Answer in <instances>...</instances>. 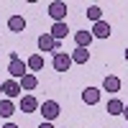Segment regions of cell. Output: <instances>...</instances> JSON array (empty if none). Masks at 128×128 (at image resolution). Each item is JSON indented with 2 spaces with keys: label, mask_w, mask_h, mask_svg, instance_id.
Returning a JSON list of instances; mask_svg holds the SVG:
<instances>
[{
  "label": "cell",
  "mask_w": 128,
  "mask_h": 128,
  "mask_svg": "<svg viewBox=\"0 0 128 128\" xmlns=\"http://www.w3.org/2000/svg\"><path fill=\"white\" fill-rule=\"evenodd\" d=\"M38 110H41V115H44V120H46V123L56 120V118H59V113H62V108H59V102H56V100H44Z\"/></svg>",
  "instance_id": "cell-1"
},
{
  "label": "cell",
  "mask_w": 128,
  "mask_h": 128,
  "mask_svg": "<svg viewBox=\"0 0 128 128\" xmlns=\"http://www.w3.org/2000/svg\"><path fill=\"white\" fill-rule=\"evenodd\" d=\"M46 13L54 18V23H62V20H67V3H62V0H54V3H49Z\"/></svg>",
  "instance_id": "cell-2"
},
{
  "label": "cell",
  "mask_w": 128,
  "mask_h": 128,
  "mask_svg": "<svg viewBox=\"0 0 128 128\" xmlns=\"http://www.w3.org/2000/svg\"><path fill=\"white\" fill-rule=\"evenodd\" d=\"M38 49L41 51H54V54H59V51H62V41L51 38V34H41L38 36Z\"/></svg>",
  "instance_id": "cell-3"
},
{
  "label": "cell",
  "mask_w": 128,
  "mask_h": 128,
  "mask_svg": "<svg viewBox=\"0 0 128 128\" xmlns=\"http://www.w3.org/2000/svg\"><path fill=\"white\" fill-rule=\"evenodd\" d=\"M8 72H10V77H13V80H20V77H26V74H28V64L20 59V56H18V59H10Z\"/></svg>",
  "instance_id": "cell-4"
},
{
  "label": "cell",
  "mask_w": 128,
  "mask_h": 128,
  "mask_svg": "<svg viewBox=\"0 0 128 128\" xmlns=\"http://www.w3.org/2000/svg\"><path fill=\"white\" fill-rule=\"evenodd\" d=\"M51 67H54L56 72H69V67H72V56L64 54V51H59V54H54V59H51Z\"/></svg>",
  "instance_id": "cell-5"
},
{
  "label": "cell",
  "mask_w": 128,
  "mask_h": 128,
  "mask_svg": "<svg viewBox=\"0 0 128 128\" xmlns=\"http://www.w3.org/2000/svg\"><path fill=\"white\" fill-rule=\"evenodd\" d=\"M18 108H20V113H36L38 108H41V105L36 102V98H34V95H23V98H20V102H18Z\"/></svg>",
  "instance_id": "cell-6"
},
{
  "label": "cell",
  "mask_w": 128,
  "mask_h": 128,
  "mask_svg": "<svg viewBox=\"0 0 128 128\" xmlns=\"http://www.w3.org/2000/svg\"><path fill=\"white\" fill-rule=\"evenodd\" d=\"M3 92H5V98L10 100V98H18L23 90H20V82L18 80H5L3 82Z\"/></svg>",
  "instance_id": "cell-7"
},
{
  "label": "cell",
  "mask_w": 128,
  "mask_h": 128,
  "mask_svg": "<svg viewBox=\"0 0 128 128\" xmlns=\"http://www.w3.org/2000/svg\"><path fill=\"white\" fill-rule=\"evenodd\" d=\"M92 36L95 38H108L110 36V23L108 20H98V23L92 26Z\"/></svg>",
  "instance_id": "cell-8"
},
{
  "label": "cell",
  "mask_w": 128,
  "mask_h": 128,
  "mask_svg": "<svg viewBox=\"0 0 128 128\" xmlns=\"http://www.w3.org/2000/svg\"><path fill=\"white\" fill-rule=\"evenodd\" d=\"M92 31H77V34H74V44H77L80 49H87L90 44H92Z\"/></svg>",
  "instance_id": "cell-9"
},
{
  "label": "cell",
  "mask_w": 128,
  "mask_h": 128,
  "mask_svg": "<svg viewBox=\"0 0 128 128\" xmlns=\"http://www.w3.org/2000/svg\"><path fill=\"white\" fill-rule=\"evenodd\" d=\"M102 90H105V92H113V95L120 92V80L115 77V74H108V77L102 80Z\"/></svg>",
  "instance_id": "cell-10"
},
{
  "label": "cell",
  "mask_w": 128,
  "mask_h": 128,
  "mask_svg": "<svg viewBox=\"0 0 128 128\" xmlns=\"http://www.w3.org/2000/svg\"><path fill=\"white\" fill-rule=\"evenodd\" d=\"M82 100L87 102V105H98L100 102V90L98 87H84L82 90Z\"/></svg>",
  "instance_id": "cell-11"
},
{
  "label": "cell",
  "mask_w": 128,
  "mask_h": 128,
  "mask_svg": "<svg viewBox=\"0 0 128 128\" xmlns=\"http://www.w3.org/2000/svg\"><path fill=\"white\" fill-rule=\"evenodd\" d=\"M8 28L13 31V34L26 31V18H23V16H10V18H8Z\"/></svg>",
  "instance_id": "cell-12"
},
{
  "label": "cell",
  "mask_w": 128,
  "mask_h": 128,
  "mask_svg": "<svg viewBox=\"0 0 128 128\" xmlns=\"http://www.w3.org/2000/svg\"><path fill=\"white\" fill-rule=\"evenodd\" d=\"M20 82V90H23V92H31V90H36V84H38V80H36V74H26V77H20L18 80Z\"/></svg>",
  "instance_id": "cell-13"
},
{
  "label": "cell",
  "mask_w": 128,
  "mask_h": 128,
  "mask_svg": "<svg viewBox=\"0 0 128 128\" xmlns=\"http://www.w3.org/2000/svg\"><path fill=\"white\" fill-rule=\"evenodd\" d=\"M69 56H72V64H87V62H90V51L77 46V49H74Z\"/></svg>",
  "instance_id": "cell-14"
},
{
  "label": "cell",
  "mask_w": 128,
  "mask_h": 128,
  "mask_svg": "<svg viewBox=\"0 0 128 128\" xmlns=\"http://www.w3.org/2000/svg\"><path fill=\"white\" fill-rule=\"evenodd\" d=\"M67 20H62V23H54V26H51V31H49V34H51V38H56V41H62L64 36H67Z\"/></svg>",
  "instance_id": "cell-15"
},
{
  "label": "cell",
  "mask_w": 128,
  "mask_h": 128,
  "mask_svg": "<svg viewBox=\"0 0 128 128\" xmlns=\"http://www.w3.org/2000/svg\"><path fill=\"white\" fill-rule=\"evenodd\" d=\"M123 110H126L123 100H118V98L108 100V115H123Z\"/></svg>",
  "instance_id": "cell-16"
},
{
  "label": "cell",
  "mask_w": 128,
  "mask_h": 128,
  "mask_svg": "<svg viewBox=\"0 0 128 128\" xmlns=\"http://www.w3.org/2000/svg\"><path fill=\"white\" fill-rule=\"evenodd\" d=\"M26 64H28V72H38V69H44V56L41 54H31Z\"/></svg>",
  "instance_id": "cell-17"
},
{
  "label": "cell",
  "mask_w": 128,
  "mask_h": 128,
  "mask_svg": "<svg viewBox=\"0 0 128 128\" xmlns=\"http://www.w3.org/2000/svg\"><path fill=\"white\" fill-rule=\"evenodd\" d=\"M13 113H16L13 100H0V118H10Z\"/></svg>",
  "instance_id": "cell-18"
},
{
  "label": "cell",
  "mask_w": 128,
  "mask_h": 128,
  "mask_svg": "<svg viewBox=\"0 0 128 128\" xmlns=\"http://www.w3.org/2000/svg\"><path fill=\"white\" fill-rule=\"evenodd\" d=\"M87 18L95 20V23L102 20V8H100V5H90V8H87Z\"/></svg>",
  "instance_id": "cell-19"
},
{
  "label": "cell",
  "mask_w": 128,
  "mask_h": 128,
  "mask_svg": "<svg viewBox=\"0 0 128 128\" xmlns=\"http://www.w3.org/2000/svg\"><path fill=\"white\" fill-rule=\"evenodd\" d=\"M38 128H54V126H51V123H46V120H44V123H41Z\"/></svg>",
  "instance_id": "cell-20"
},
{
  "label": "cell",
  "mask_w": 128,
  "mask_h": 128,
  "mask_svg": "<svg viewBox=\"0 0 128 128\" xmlns=\"http://www.w3.org/2000/svg\"><path fill=\"white\" fill-rule=\"evenodd\" d=\"M3 128H18V126H16V123H5Z\"/></svg>",
  "instance_id": "cell-21"
},
{
  "label": "cell",
  "mask_w": 128,
  "mask_h": 128,
  "mask_svg": "<svg viewBox=\"0 0 128 128\" xmlns=\"http://www.w3.org/2000/svg\"><path fill=\"white\" fill-rule=\"evenodd\" d=\"M123 115H126V118H128V105H126V110H123Z\"/></svg>",
  "instance_id": "cell-22"
},
{
  "label": "cell",
  "mask_w": 128,
  "mask_h": 128,
  "mask_svg": "<svg viewBox=\"0 0 128 128\" xmlns=\"http://www.w3.org/2000/svg\"><path fill=\"white\" fill-rule=\"evenodd\" d=\"M0 95H3V82H0Z\"/></svg>",
  "instance_id": "cell-23"
},
{
  "label": "cell",
  "mask_w": 128,
  "mask_h": 128,
  "mask_svg": "<svg viewBox=\"0 0 128 128\" xmlns=\"http://www.w3.org/2000/svg\"><path fill=\"white\" fill-rule=\"evenodd\" d=\"M126 62H128V49H126Z\"/></svg>",
  "instance_id": "cell-24"
}]
</instances>
